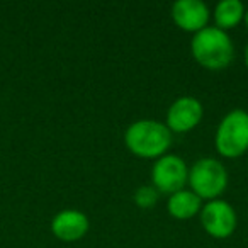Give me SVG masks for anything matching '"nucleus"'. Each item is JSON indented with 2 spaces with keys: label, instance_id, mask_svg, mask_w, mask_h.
Here are the masks:
<instances>
[{
  "label": "nucleus",
  "instance_id": "nucleus-3",
  "mask_svg": "<svg viewBox=\"0 0 248 248\" xmlns=\"http://www.w3.org/2000/svg\"><path fill=\"white\" fill-rule=\"evenodd\" d=\"M216 152L224 158H238L248 152V112L233 109L221 119L214 135Z\"/></svg>",
  "mask_w": 248,
  "mask_h": 248
},
{
  "label": "nucleus",
  "instance_id": "nucleus-12",
  "mask_svg": "<svg viewBox=\"0 0 248 248\" xmlns=\"http://www.w3.org/2000/svg\"><path fill=\"white\" fill-rule=\"evenodd\" d=\"M158 197H160V192L153 186H141L135 190L133 199H135V204L138 207L150 209V207H153L158 202Z\"/></svg>",
  "mask_w": 248,
  "mask_h": 248
},
{
  "label": "nucleus",
  "instance_id": "nucleus-8",
  "mask_svg": "<svg viewBox=\"0 0 248 248\" xmlns=\"http://www.w3.org/2000/svg\"><path fill=\"white\" fill-rule=\"evenodd\" d=\"M172 21L179 29L190 34H197L199 31L209 26L211 11L202 0H177L172 4Z\"/></svg>",
  "mask_w": 248,
  "mask_h": 248
},
{
  "label": "nucleus",
  "instance_id": "nucleus-7",
  "mask_svg": "<svg viewBox=\"0 0 248 248\" xmlns=\"http://www.w3.org/2000/svg\"><path fill=\"white\" fill-rule=\"evenodd\" d=\"M204 117V106L197 97L182 95L170 104L167 110L165 126L170 133H189L196 129Z\"/></svg>",
  "mask_w": 248,
  "mask_h": 248
},
{
  "label": "nucleus",
  "instance_id": "nucleus-2",
  "mask_svg": "<svg viewBox=\"0 0 248 248\" xmlns=\"http://www.w3.org/2000/svg\"><path fill=\"white\" fill-rule=\"evenodd\" d=\"M190 53L202 68L219 72L231 65L234 60V46L226 31L207 26L192 36Z\"/></svg>",
  "mask_w": 248,
  "mask_h": 248
},
{
  "label": "nucleus",
  "instance_id": "nucleus-13",
  "mask_svg": "<svg viewBox=\"0 0 248 248\" xmlns=\"http://www.w3.org/2000/svg\"><path fill=\"white\" fill-rule=\"evenodd\" d=\"M245 65H247V70H248V45L245 48Z\"/></svg>",
  "mask_w": 248,
  "mask_h": 248
},
{
  "label": "nucleus",
  "instance_id": "nucleus-14",
  "mask_svg": "<svg viewBox=\"0 0 248 248\" xmlns=\"http://www.w3.org/2000/svg\"><path fill=\"white\" fill-rule=\"evenodd\" d=\"M243 22H245V26H247V29H248V9L245 11V17H243Z\"/></svg>",
  "mask_w": 248,
  "mask_h": 248
},
{
  "label": "nucleus",
  "instance_id": "nucleus-4",
  "mask_svg": "<svg viewBox=\"0 0 248 248\" xmlns=\"http://www.w3.org/2000/svg\"><path fill=\"white\" fill-rule=\"evenodd\" d=\"M189 189L202 201L221 199L228 187V170L216 158H199L189 169Z\"/></svg>",
  "mask_w": 248,
  "mask_h": 248
},
{
  "label": "nucleus",
  "instance_id": "nucleus-6",
  "mask_svg": "<svg viewBox=\"0 0 248 248\" xmlns=\"http://www.w3.org/2000/svg\"><path fill=\"white\" fill-rule=\"evenodd\" d=\"M199 219L204 231L216 240L230 238L238 224L236 211L224 199H214L204 204L199 213Z\"/></svg>",
  "mask_w": 248,
  "mask_h": 248
},
{
  "label": "nucleus",
  "instance_id": "nucleus-11",
  "mask_svg": "<svg viewBox=\"0 0 248 248\" xmlns=\"http://www.w3.org/2000/svg\"><path fill=\"white\" fill-rule=\"evenodd\" d=\"M245 11L247 9L240 0H221L219 4H216L214 11L211 12L214 28L228 32L230 29L236 28L240 22H243Z\"/></svg>",
  "mask_w": 248,
  "mask_h": 248
},
{
  "label": "nucleus",
  "instance_id": "nucleus-5",
  "mask_svg": "<svg viewBox=\"0 0 248 248\" xmlns=\"http://www.w3.org/2000/svg\"><path fill=\"white\" fill-rule=\"evenodd\" d=\"M189 182V167L186 160L173 153L160 156L152 167V186L160 194H172L184 190Z\"/></svg>",
  "mask_w": 248,
  "mask_h": 248
},
{
  "label": "nucleus",
  "instance_id": "nucleus-1",
  "mask_svg": "<svg viewBox=\"0 0 248 248\" xmlns=\"http://www.w3.org/2000/svg\"><path fill=\"white\" fill-rule=\"evenodd\" d=\"M124 143L133 155L140 158H155L167 155L172 146V133L156 119H138L124 133Z\"/></svg>",
  "mask_w": 248,
  "mask_h": 248
},
{
  "label": "nucleus",
  "instance_id": "nucleus-9",
  "mask_svg": "<svg viewBox=\"0 0 248 248\" xmlns=\"http://www.w3.org/2000/svg\"><path fill=\"white\" fill-rule=\"evenodd\" d=\"M89 217L78 209H63L56 213L51 219V233L66 243L82 240L89 233Z\"/></svg>",
  "mask_w": 248,
  "mask_h": 248
},
{
  "label": "nucleus",
  "instance_id": "nucleus-10",
  "mask_svg": "<svg viewBox=\"0 0 248 248\" xmlns=\"http://www.w3.org/2000/svg\"><path fill=\"white\" fill-rule=\"evenodd\" d=\"M202 202L204 201L199 196H196L190 189H184L169 196L167 209H169V214L173 219L187 221L201 213L204 206Z\"/></svg>",
  "mask_w": 248,
  "mask_h": 248
}]
</instances>
